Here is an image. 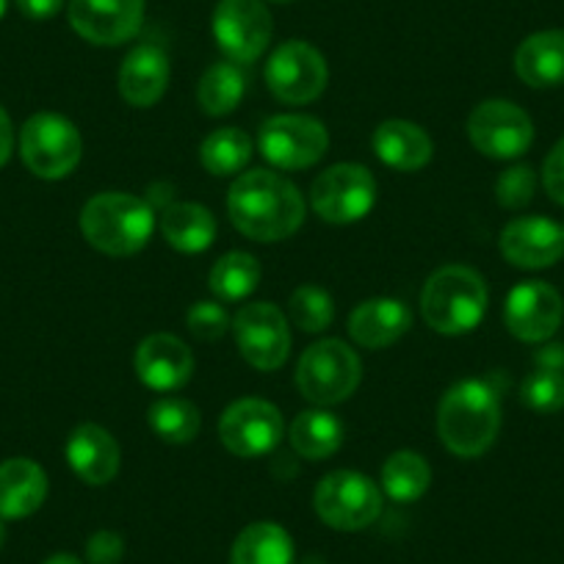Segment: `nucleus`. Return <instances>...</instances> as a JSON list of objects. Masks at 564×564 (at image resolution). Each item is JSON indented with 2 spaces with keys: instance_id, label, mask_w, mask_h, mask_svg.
Returning <instances> with one entry per match:
<instances>
[{
  "instance_id": "nucleus-1",
  "label": "nucleus",
  "mask_w": 564,
  "mask_h": 564,
  "mask_svg": "<svg viewBox=\"0 0 564 564\" xmlns=\"http://www.w3.org/2000/svg\"><path fill=\"white\" fill-rule=\"evenodd\" d=\"M227 214L232 227L252 241H285L305 225V197L280 172H241L227 194Z\"/></svg>"
},
{
  "instance_id": "nucleus-2",
  "label": "nucleus",
  "mask_w": 564,
  "mask_h": 564,
  "mask_svg": "<svg viewBox=\"0 0 564 564\" xmlns=\"http://www.w3.org/2000/svg\"><path fill=\"white\" fill-rule=\"evenodd\" d=\"M501 432V399L487 379H463L437 404V435L463 459L481 457Z\"/></svg>"
},
{
  "instance_id": "nucleus-3",
  "label": "nucleus",
  "mask_w": 564,
  "mask_h": 564,
  "mask_svg": "<svg viewBox=\"0 0 564 564\" xmlns=\"http://www.w3.org/2000/svg\"><path fill=\"white\" fill-rule=\"evenodd\" d=\"M155 230V210L148 199L124 192L95 194L80 210V232L102 254L128 258L148 247Z\"/></svg>"
},
{
  "instance_id": "nucleus-4",
  "label": "nucleus",
  "mask_w": 564,
  "mask_h": 564,
  "mask_svg": "<svg viewBox=\"0 0 564 564\" xmlns=\"http://www.w3.org/2000/svg\"><path fill=\"white\" fill-rule=\"evenodd\" d=\"M487 313V282L470 265H443L432 271L421 291V316L435 333H474Z\"/></svg>"
},
{
  "instance_id": "nucleus-5",
  "label": "nucleus",
  "mask_w": 564,
  "mask_h": 564,
  "mask_svg": "<svg viewBox=\"0 0 564 564\" xmlns=\"http://www.w3.org/2000/svg\"><path fill=\"white\" fill-rule=\"evenodd\" d=\"M360 357L338 338H324L307 346L296 366V388L316 406H333L351 399L360 388Z\"/></svg>"
},
{
  "instance_id": "nucleus-6",
  "label": "nucleus",
  "mask_w": 564,
  "mask_h": 564,
  "mask_svg": "<svg viewBox=\"0 0 564 564\" xmlns=\"http://www.w3.org/2000/svg\"><path fill=\"white\" fill-rule=\"evenodd\" d=\"M20 159L31 175L42 181H62L73 175L84 159L80 130L62 113H34L20 128Z\"/></svg>"
},
{
  "instance_id": "nucleus-7",
  "label": "nucleus",
  "mask_w": 564,
  "mask_h": 564,
  "mask_svg": "<svg viewBox=\"0 0 564 564\" xmlns=\"http://www.w3.org/2000/svg\"><path fill=\"white\" fill-rule=\"evenodd\" d=\"M258 148L274 170H307L327 155L329 130L311 113H276L260 124Z\"/></svg>"
},
{
  "instance_id": "nucleus-8",
  "label": "nucleus",
  "mask_w": 564,
  "mask_h": 564,
  "mask_svg": "<svg viewBox=\"0 0 564 564\" xmlns=\"http://www.w3.org/2000/svg\"><path fill=\"white\" fill-rule=\"evenodd\" d=\"M316 512L335 531H362L382 514V490L357 470H333L316 487Z\"/></svg>"
},
{
  "instance_id": "nucleus-9",
  "label": "nucleus",
  "mask_w": 564,
  "mask_h": 564,
  "mask_svg": "<svg viewBox=\"0 0 564 564\" xmlns=\"http://www.w3.org/2000/svg\"><path fill=\"white\" fill-rule=\"evenodd\" d=\"M265 86L285 106H305L318 100L329 84L327 58L311 42H282L263 69Z\"/></svg>"
},
{
  "instance_id": "nucleus-10",
  "label": "nucleus",
  "mask_w": 564,
  "mask_h": 564,
  "mask_svg": "<svg viewBox=\"0 0 564 564\" xmlns=\"http://www.w3.org/2000/svg\"><path fill=\"white\" fill-rule=\"evenodd\" d=\"M311 205L329 225H355L377 205V177L362 164H335L313 181Z\"/></svg>"
},
{
  "instance_id": "nucleus-11",
  "label": "nucleus",
  "mask_w": 564,
  "mask_h": 564,
  "mask_svg": "<svg viewBox=\"0 0 564 564\" xmlns=\"http://www.w3.org/2000/svg\"><path fill=\"white\" fill-rule=\"evenodd\" d=\"M210 31L227 62L243 67L265 53L274 34V20L263 0H219Z\"/></svg>"
},
{
  "instance_id": "nucleus-12",
  "label": "nucleus",
  "mask_w": 564,
  "mask_h": 564,
  "mask_svg": "<svg viewBox=\"0 0 564 564\" xmlns=\"http://www.w3.org/2000/svg\"><path fill=\"white\" fill-rule=\"evenodd\" d=\"M470 144L496 161L520 159L534 141V122L512 100H485L468 117Z\"/></svg>"
},
{
  "instance_id": "nucleus-13",
  "label": "nucleus",
  "mask_w": 564,
  "mask_h": 564,
  "mask_svg": "<svg viewBox=\"0 0 564 564\" xmlns=\"http://www.w3.org/2000/svg\"><path fill=\"white\" fill-rule=\"evenodd\" d=\"M238 351L258 371H276L291 355L289 318L271 302H249L232 318Z\"/></svg>"
},
{
  "instance_id": "nucleus-14",
  "label": "nucleus",
  "mask_w": 564,
  "mask_h": 564,
  "mask_svg": "<svg viewBox=\"0 0 564 564\" xmlns=\"http://www.w3.org/2000/svg\"><path fill=\"white\" fill-rule=\"evenodd\" d=\"M282 412L265 399H238L221 412L219 437L232 457L254 459L274 452L282 441Z\"/></svg>"
},
{
  "instance_id": "nucleus-15",
  "label": "nucleus",
  "mask_w": 564,
  "mask_h": 564,
  "mask_svg": "<svg viewBox=\"0 0 564 564\" xmlns=\"http://www.w3.org/2000/svg\"><path fill=\"white\" fill-rule=\"evenodd\" d=\"M564 300L553 285L542 280H525L514 285L503 305V324L523 344H542L562 327Z\"/></svg>"
},
{
  "instance_id": "nucleus-16",
  "label": "nucleus",
  "mask_w": 564,
  "mask_h": 564,
  "mask_svg": "<svg viewBox=\"0 0 564 564\" xmlns=\"http://www.w3.org/2000/svg\"><path fill=\"white\" fill-rule=\"evenodd\" d=\"M67 18L80 40L117 47L144 25V0H69Z\"/></svg>"
},
{
  "instance_id": "nucleus-17",
  "label": "nucleus",
  "mask_w": 564,
  "mask_h": 564,
  "mask_svg": "<svg viewBox=\"0 0 564 564\" xmlns=\"http://www.w3.org/2000/svg\"><path fill=\"white\" fill-rule=\"evenodd\" d=\"M498 247L518 269H551L564 258V227L545 216H520L503 227Z\"/></svg>"
},
{
  "instance_id": "nucleus-18",
  "label": "nucleus",
  "mask_w": 564,
  "mask_h": 564,
  "mask_svg": "<svg viewBox=\"0 0 564 564\" xmlns=\"http://www.w3.org/2000/svg\"><path fill=\"white\" fill-rule=\"evenodd\" d=\"M135 373L155 393L181 390L194 373V355L177 335L155 333L141 340L133 357Z\"/></svg>"
},
{
  "instance_id": "nucleus-19",
  "label": "nucleus",
  "mask_w": 564,
  "mask_h": 564,
  "mask_svg": "<svg viewBox=\"0 0 564 564\" xmlns=\"http://www.w3.org/2000/svg\"><path fill=\"white\" fill-rule=\"evenodd\" d=\"M64 454H67V463L73 468V474L84 485L91 487H102L117 479L119 459H122L119 443L113 441L111 432L97 426V423H80V426H75Z\"/></svg>"
},
{
  "instance_id": "nucleus-20",
  "label": "nucleus",
  "mask_w": 564,
  "mask_h": 564,
  "mask_svg": "<svg viewBox=\"0 0 564 564\" xmlns=\"http://www.w3.org/2000/svg\"><path fill=\"white\" fill-rule=\"evenodd\" d=\"M170 56L159 45H139L119 67V95L133 108H150L166 95Z\"/></svg>"
},
{
  "instance_id": "nucleus-21",
  "label": "nucleus",
  "mask_w": 564,
  "mask_h": 564,
  "mask_svg": "<svg viewBox=\"0 0 564 564\" xmlns=\"http://www.w3.org/2000/svg\"><path fill=\"white\" fill-rule=\"evenodd\" d=\"M371 148L384 166L399 172H417L432 161L435 144L430 133L406 119H384L371 135Z\"/></svg>"
},
{
  "instance_id": "nucleus-22",
  "label": "nucleus",
  "mask_w": 564,
  "mask_h": 564,
  "mask_svg": "<svg viewBox=\"0 0 564 564\" xmlns=\"http://www.w3.org/2000/svg\"><path fill=\"white\" fill-rule=\"evenodd\" d=\"M412 313L401 300H388V296H377V300H366L351 311L349 316V335L357 346L362 349H384V346L395 344L401 335L410 329Z\"/></svg>"
},
{
  "instance_id": "nucleus-23",
  "label": "nucleus",
  "mask_w": 564,
  "mask_h": 564,
  "mask_svg": "<svg viewBox=\"0 0 564 564\" xmlns=\"http://www.w3.org/2000/svg\"><path fill=\"white\" fill-rule=\"evenodd\" d=\"M47 498V474L29 457L0 463V520H23Z\"/></svg>"
},
{
  "instance_id": "nucleus-24",
  "label": "nucleus",
  "mask_w": 564,
  "mask_h": 564,
  "mask_svg": "<svg viewBox=\"0 0 564 564\" xmlns=\"http://www.w3.org/2000/svg\"><path fill=\"white\" fill-rule=\"evenodd\" d=\"M514 73L531 89H553L564 84V31H536L520 42Z\"/></svg>"
},
{
  "instance_id": "nucleus-25",
  "label": "nucleus",
  "mask_w": 564,
  "mask_h": 564,
  "mask_svg": "<svg viewBox=\"0 0 564 564\" xmlns=\"http://www.w3.org/2000/svg\"><path fill=\"white\" fill-rule=\"evenodd\" d=\"M161 232L177 252H205L216 238V216L199 203H172L161 216Z\"/></svg>"
},
{
  "instance_id": "nucleus-26",
  "label": "nucleus",
  "mask_w": 564,
  "mask_h": 564,
  "mask_svg": "<svg viewBox=\"0 0 564 564\" xmlns=\"http://www.w3.org/2000/svg\"><path fill=\"white\" fill-rule=\"evenodd\" d=\"M289 437L291 446L302 459L322 463V459L333 457L344 446L346 430L344 421L335 412L316 406V410H305L294 417Z\"/></svg>"
},
{
  "instance_id": "nucleus-27",
  "label": "nucleus",
  "mask_w": 564,
  "mask_h": 564,
  "mask_svg": "<svg viewBox=\"0 0 564 564\" xmlns=\"http://www.w3.org/2000/svg\"><path fill=\"white\" fill-rule=\"evenodd\" d=\"M294 540L280 523L260 520L249 523L236 536L230 551V564H294Z\"/></svg>"
},
{
  "instance_id": "nucleus-28",
  "label": "nucleus",
  "mask_w": 564,
  "mask_h": 564,
  "mask_svg": "<svg viewBox=\"0 0 564 564\" xmlns=\"http://www.w3.org/2000/svg\"><path fill=\"white\" fill-rule=\"evenodd\" d=\"M247 73L241 64L219 62L210 64L197 86V100L208 117H227L241 106L247 95Z\"/></svg>"
},
{
  "instance_id": "nucleus-29",
  "label": "nucleus",
  "mask_w": 564,
  "mask_h": 564,
  "mask_svg": "<svg viewBox=\"0 0 564 564\" xmlns=\"http://www.w3.org/2000/svg\"><path fill=\"white\" fill-rule=\"evenodd\" d=\"M263 269L249 252H227L210 265L208 289L219 302H241L258 289Z\"/></svg>"
},
{
  "instance_id": "nucleus-30",
  "label": "nucleus",
  "mask_w": 564,
  "mask_h": 564,
  "mask_svg": "<svg viewBox=\"0 0 564 564\" xmlns=\"http://www.w3.org/2000/svg\"><path fill=\"white\" fill-rule=\"evenodd\" d=\"M252 153H254V144L243 130L219 128L203 141V148H199V161H203L208 175L232 177V175H241V172L247 170Z\"/></svg>"
},
{
  "instance_id": "nucleus-31",
  "label": "nucleus",
  "mask_w": 564,
  "mask_h": 564,
  "mask_svg": "<svg viewBox=\"0 0 564 564\" xmlns=\"http://www.w3.org/2000/svg\"><path fill=\"white\" fill-rule=\"evenodd\" d=\"M432 468L417 452H395L382 465V492L395 503H412L430 490Z\"/></svg>"
},
{
  "instance_id": "nucleus-32",
  "label": "nucleus",
  "mask_w": 564,
  "mask_h": 564,
  "mask_svg": "<svg viewBox=\"0 0 564 564\" xmlns=\"http://www.w3.org/2000/svg\"><path fill=\"white\" fill-rule=\"evenodd\" d=\"M148 423L150 430H153L164 443L186 446V443H192L194 437L199 435L203 417H199V410L192 401L177 399V395H164V399L150 404Z\"/></svg>"
},
{
  "instance_id": "nucleus-33",
  "label": "nucleus",
  "mask_w": 564,
  "mask_h": 564,
  "mask_svg": "<svg viewBox=\"0 0 564 564\" xmlns=\"http://www.w3.org/2000/svg\"><path fill=\"white\" fill-rule=\"evenodd\" d=\"M289 316L302 333H324L335 318V302L333 296L324 289H318V285H302V289H296L294 294H291Z\"/></svg>"
},
{
  "instance_id": "nucleus-34",
  "label": "nucleus",
  "mask_w": 564,
  "mask_h": 564,
  "mask_svg": "<svg viewBox=\"0 0 564 564\" xmlns=\"http://www.w3.org/2000/svg\"><path fill=\"white\" fill-rule=\"evenodd\" d=\"M520 399L529 410L540 412V415L564 410V371L536 366L520 384Z\"/></svg>"
},
{
  "instance_id": "nucleus-35",
  "label": "nucleus",
  "mask_w": 564,
  "mask_h": 564,
  "mask_svg": "<svg viewBox=\"0 0 564 564\" xmlns=\"http://www.w3.org/2000/svg\"><path fill=\"white\" fill-rule=\"evenodd\" d=\"M536 192V175L529 164L509 166L507 172H501V177L496 181V199L501 208L518 210L534 199Z\"/></svg>"
},
{
  "instance_id": "nucleus-36",
  "label": "nucleus",
  "mask_w": 564,
  "mask_h": 564,
  "mask_svg": "<svg viewBox=\"0 0 564 564\" xmlns=\"http://www.w3.org/2000/svg\"><path fill=\"white\" fill-rule=\"evenodd\" d=\"M188 333L199 340H219L230 329V316L219 302H197L186 313Z\"/></svg>"
},
{
  "instance_id": "nucleus-37",
  "label": "nucleus",
  "mask_w": 564,
  "mask_h": 564,
  "mask_svg": "<svg viewBox=\"0 0 564 564\" xmlns=\"http://www.w3.org/2000/svg\"><path fill=\"white\" fill-rule=\"evenodd\" d=\"M124 553V540L117 531H95L86 542V558L89 564H119Z\"/></svg>"
},
{
  "instance_id": "nucleus-38",
  "label": "nucleus",
  "mask_w": 564,
  "mask_h": 564,
  "mask_svg": "<svg viewBox=\"0 0 564 564\" xmlns=\"http://www.w3.org/2000/svg\"><path fill=\"white\" fill-rule=\"evenodd\" d=\"M542 186L553 203L564 205V135L553 144L545 164H542Z\"/></svg>"
},
{
  "instance_id": "nucleus-39",
  "label": "nucleus",
  "mask_w": 564,
  "mask_h": 564,
  "mask_svg": "<svg viewBox=\"0 0 564 564\" xmlns=\"http://www.w3.org/2000/svg\"><path fill=\"white\" fill-rule=\"evenodd\" d=\"M18 9L29 20H51L64 9V0H18Z\"/></svg>"
},
{
  "instance_id": "nucleus-40",
  "label": "nucleus",
  "mask_w": 564,
  "mask_h": 564,
  "mask_svg": "<svg viewBox=\"0 0 564 564\" xmlns=\"http://www.w3.org/2000/svg\"><path fill=\"white\" fill-rule=\"evenodd\" d=\"M14 153V124L7 108L0 106V166H7Z\"/></svg>"
},
{
  "instance_id": "nucleus-41",
  "label": "nucleus",
  "mask_w": 564,
  "mask_h": 564,
  "mask_svg": "<svg viewBox=\"0 0 564 564\" xmlns=\"http://www.w3.org/2000/svg\"><path fill=\"white\" fill-rule=\"evenodd\" d=\"M536 366L564 371V346H547V349H542L540 355H536Z\"/></svg>"
},
{
  "instance_id": "nucleus-42",
  "label": "nucleus",
  "mask_w": 564,
  "mask_h": 564,
  "mask_svg": "<svg viewBox=\"0 0 564 564\" xmlns=\"http://www.w3.org/2000/svg\"><path fill=\"white\" fill-rule=\"evenodd\" d=\"M45 564H84L78 556L73 553H53L51 558H45Z\"/></svg>"
},
{
  "instance_id": "nucleus-43",
  "label": "nucleus",
  "mask_w": 564,
  "mask_h": 564,
  "mask_svg": "<svg viewBox=\"0 0 564 564\" xmlns=\"http://www.w3.org/2000/svg\"><path fill=\"white\" fill-rule=\"evenodd\" d=\"M3 542H7V525L0 520V547H3Z\"/></svg>"
},
{
  "instance_id": "nucleus-44",
  "label": "nucleus",
  "mask_w": 564,
  "mask_h": 564,
  "mask_svg": "<svg viewBox=\"0 0 564 564\" xmlns=\"http://www.w3.org/2000/svg\"><path fill=\"white\" fill-rule=\"evenodd\" d=\"M9 9V0H0V20H3V14H7Z\"/></svg>"
},
{
  "instance_id": "nucleus-45",
  "label": "nucleus",
  "mask_w": 564,
  "mask_h": 564,
  "mask_svg": "<svg viewBox=\"0 0 564 564\" xmlns=\"http://www.w3.org/2000/svg\"><path fill=\"white\" fill-rule=\"evenodd\" d=\"M271 3H291V0H271Z\"/></svg>"
}]
</instances>
